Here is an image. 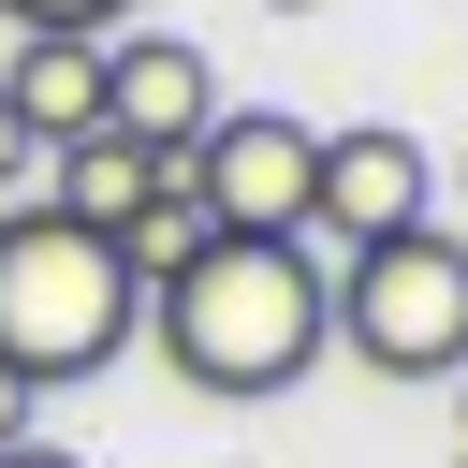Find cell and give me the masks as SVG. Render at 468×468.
<instances>
[{"instance_id": "6da1fadb", "label": "cell", "mask_w": 468, "mask_h": 468, "mask_svg": "<svg viewBox=\"0 0 468 468\" xmlns=\"http://www.w3.org/2000/svg\"><path fill=\"white\" fill-rule=\"evenodd\" d=\"M146 336L190 395H292L322 366V249L307 234H205L146 292Z\"/></svg>"}, {"instance_id": "7a4b0ae2", "label": "cell", "mask_w": 468, "mask_h": 468, "mask_svg": "<svg viewBox=\"0 0 468 468\" xmlns=\"http://www.w3.org/2000/svg\"><path fill=\"white\" fill-rule=\"evenodd\" d=\"M132 322H146V292H132L117 234L58 219L44 190H29V205H0V366H15L29 395H58V380L117 366V336H132Z\"/></svg>"}, {"instance_id": "3957f363", "label": "cell", "mask_w": 468, "mask_h": 468, "mask_svg": "<svg viewBox=\"0 0 468 468\" xmlns=\"http://www.w3.org/2000/svg\"><path fill=\"white\" fill-rule=\"evenodd\" d=\"M322 351H351L366 380H453L468 366V234L410 219V234L322 263Z\"/></svg>"}, {"instance_id": "277c9868", "label": "cell", "mask_w": 468, "mask_h": 468, "mask_svg": "<svg viewBox=\"0 0 468 468\" xmlns=\"http://www.w3.org/2000/svg\"><path fill=\"white\" fill-rule=\"evenodd\" d=\"M307 176H322V132L278 117V102H219L205 146H190V190L219 234H307Z\"/></svg>"}, {"instance_id": "5b68a950", "label": "cell", "mask_w": 468, "mask_h": 468, "mask_svg": "<svg viewBox=\"0 0 468 468\" xmlns=\"http://www.w3.org/2000/svg\"><path fill=\"white\" fill-rule=\"evenodd\" d=\"M439 205V161H424V132H395V117H351V132H322V176H307V249H380V234H410Z\"/></svg>"}, {"instance_id": "8992f818", "label": "cell", "mask_w": 468, "mask_h": 468, "mask_svg": "<svg viewBox=\"0 0 468 468\" xmlns=\"http://www.w3.org/2000/svg\"><path fill=\"white\" fill-rule=\"evenodd\" d=\"M205 117H219V58H205L190 29H102V132L190 161Z\"/></svg>"}, {"instance_id": "52a82bcc", "label": "cell", "mask_w": 468, "mask_h": 468, "mask_svg": "<svg viewBox=\"0 0 468 468\" xmlns=\"http://www.w3.org/2000/svg\"><path fill=\"white\" fill-rule=\"evenodd\" d=\"M0 102H15V132H29L44 161H58L73 132H102V29H15Z\"/></svg>"}, {"instance_id": "ba28073f", "label": "cell", "mask_w": 468, "mask_h": 468, "mask_svg": "<svg viewBox=\"0 0 468 468\" xmlns=\"http://www.w3.org/2000/svg\"><path fill=\"white\" fill-rule=\"evenodd\" d=\"M161 176H176L161 146H132V132H73V146L44 161V205H58V219H88V234H132V205H146Z\"/></svg>"}, {"instance_id": "9c48e42d", "label": "cell", "mask_w": 468, "mask_h": 468, "mask_svg": "<svg viewBox=\"0 0 468 468\" xmlns=\"http://www.w3.org/2000/svg\"><path fill=\"white\" fill-rule=\"evenodd\" d=\"M205 234H219V219H205V190H190V161H176V176H161V190L132 205V234H117V263H132V292H161V278H176V263H190Z\"/></svg>"}, {"instance_id": "30bf717a", "label": "cell", "mask_w": 468, "mask_h": 468, "mask_svg": "<svg viewBox=\"0 0 468 468\" xmlns=\"http://www.w3.org/2000/svg\"><path fill=\"white\" fill-rule=\"evenodd\" d=\"M132 0H0V29H117Z\"/></svg>"}, {"instance_id": "8fae6325", "label": "cell", "mask_w": 468, "mask_h": 468, "mask_svg": "<svg viewBox=\"0 0 468 468\" xmlns=\"http://www.w3.org/2000/svg\"><path fill=\"white\" fill-rule=\"evenodd\" d=\"M29 190H44V146H29V132H15V102H0V205H29Z\"/></svg>"}, {"instance_id": "7c38bea8", "label": "cell", "mask_w": 468, "mask_h": 468, "mask_svg": "<svg viewBox=\"0 0 468 468\" xmlns=\"http://www.w3.org/2000/svg\"><path fill=\"white\" fill-rule=\"evenodd\" d=\"M29 410H44V395H29V380H15V366H0V453H15V439H29Z\"/></svg>"}, {"instance_id": "4fadbf2b", "label": "cell", "mask_w": 468, "mask_h": 468, "mask_svg": "<svg viewBox=\"0 0 468 468\" xmlns=\"http://www.w3.org/2000/svg\"><path fill=\"white\" fill-rule=\"evenodd\" d=\"M0 468H88V453H58V439H44V424H29V439H15V453H0Z\"/></svg>"}, {"instance_id": "5bb4252c", "label": "cell", "mask_w": 468, "mask_h": 468, "mask_svg": "<svg viewBox=\"0 0 468 468\" xmlns=\"http://www.w3.org/2000/svg\"><path fill=\"white\" fill-rule=\"evenodd\" d=\"M453 439H468V366H453Z\"/></svg>"}, {"instance_id": "9a60e30c", "label": "cell", "mask_w": 468, "mask_h": 468, "mask_svg": "<svg viewBox=\"0 0 468 468\" xmlns=\"http://www.w3.org/2000/svg\"><path fill=\"white\" fill-rule=\"evenodd\" d=\"M453 205H468V161H453Z\"/></svg>"}, {"instance_id": "2e32d148", "label": "cell", "mask_w": 468, "mask_h": 468, "mask_svg": "<svg viewBox=\"0 0 468 468\" xmlns=\"http://www.w3.org/2000/svg\"><path fill=\"white\" fill-rule=\"evenodd\" d=\"M278 15H307V0H278Z\"/></svg>"}, {"instance_id": "e0dca14e", "label": "cell", "mask_w": 468, "mask_h": 468, "mask_svg": "<svg viewBox=\"0 0 468 468\" xmlns=\"http://www.w3.org/2000/svg\"><path fill=\"white\" fill-rule=\"evenodd\" d=\"M453 468H468V453H453Z\"/></svg>"}]
</instances>
